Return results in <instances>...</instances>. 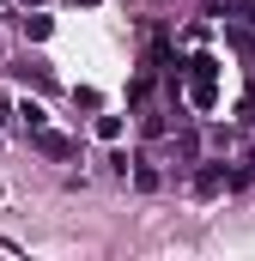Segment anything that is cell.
<instances>
[{"mask_svg": "<svg viewBox=\"0 0 255 261\" xmlns=\"http://www.w3.org/2000/svg\"><path fill=\"white\" fill-rule=\"evenodd\" d=\"M189 97H194V110H213L219 103V61L213 55H194L189 61Z\"/></svg>", "mask_w": 255, "mask_h": 261, "instance_id": "cell-1", "label": "cell"}, {"mask_svg": "<svg viewBox=\"0 0 255 261\" xmlns=\"http://www.w3.org/2000/svg\"><path fill=\"white\" fill-rule=\"evenodd\" d=\"M225 189H231V170H225V164H200V170H194V195L200 200L225 195Z\"/></svg>", "mask_w": 255, "mask_h": 261, "instance_id": "cell-2", "label": "cell"}, {"mask_svg": "<svg viewBox=\"0 0 255 261\" xmlns=\"http://www.w3.org/2000/svg\"><path fill=\"white\" fill-rule=\"evenodd\" d=\"M31 146H37L43 158H73V152H79L67 134H49V128H31Z\"/></svg>", "mask_w": 255, "mask_h": 261, "instance_id": "cell-3", "label": "cell"}, {"mask_svg": "<svg viewBox=\"0 0 255 261\" xmlns=\"http://www.w3.org/2000/svg\"><path fill=\"white\" fill-rule=\"evenodd\" d=\"M18 79H24V85H37V91H55V73H49V61H18Z\"/></svg>", "mask_w": 255, "mask_h": 261, "instance_id": "cell-4", "label": "cell"}, {"mask_svg": "<svg viewBox=\"0 0 255 261\" xmlns=\"http://www.w3.org/2000/svg\"><path fill=\"white\" fill-rule=\"evenodd\" d=\"M231 12V24H255V0H219Z\"/></svg>", "mask_w": 255, "mask_h": 261, "instance_id": "cell-5", "label": "cell"}, {"mask_svg": "<svg viewBox=\"0 0 255 261\" xmlns=\"http://www.w3.org/2000/svg\"><path fill=\"white\" fill-rule=\"evenodd\" d=\"M176 158H183V164H194V158H200V140H194V134H189V128L176 134Z\"/></svg>", "mask_w": 255, "mask_h": 261, "instance_id": "cell-6", "label": "cell"}, {"mask_svg": "<svg viewBox=\"0 0 255 261\" xmlns=\"http://www.w3.org/2000/svg\"><path fill=\"white\" fill-rule=\"evenodd\" d=\"M18 122H24V128H43L49 116H43V103H18Z\"/></svg>", "mask_w": 255, "mask_h": 261, "instance_id": "cell-7", "label": "cell"}, {"mask_svg": "<svg viewBox=\"0 0 255 261\" xmlns=\"http://www.w3.org/2000/svg\"><path fill=\"white\" fill-rule=\"evenodd\" d=\"M24 37H31V43H43V37H49V18H43V12H37V18H24Z\"/></svg>", "mask_w": 255, "mask_h": 261, "instance_id": "cell-8", "label": "cell"}, {"mask_svg": "<svg viewBox=\"0 0 255 261\" xmlns=\"http://www.w3.org/2000/svg\"><path fill=\"white\" fill-rule=\"evenodd\" d=\"M97 134L104 140H122V116H97Z\"/></svg>", "mask_w": 255, "mask_h": 261, "instance_id": "cell-9", "label": "cell"}, {"mask_svg": "<svg viewBox=\"0 0 255 261\" xmlns=\"http://www.w3.org/2000/svg\"><path fill=\"white\" fill-rule=\"evenodd\" d=\"M243 122L255 128V85H249V97H243Z\"/></svg>", "mask_w": 255, "mask_h": 261, "instance_id": "cell-10", "label": "cell"}, {"mask_svg": "<svg viewBox=\"0 0 255 261\" xmlns=\"http://www.w3.org/2000/svg\"><path fill=\"white\" fill-rule=\"evenodd\" d=\"M73 6H91V0H73Z\"/></svg>", "mask_w": 255, "mask_h": 261, "instance_id": "cell-11", "label": "cell"}]
</instances>
